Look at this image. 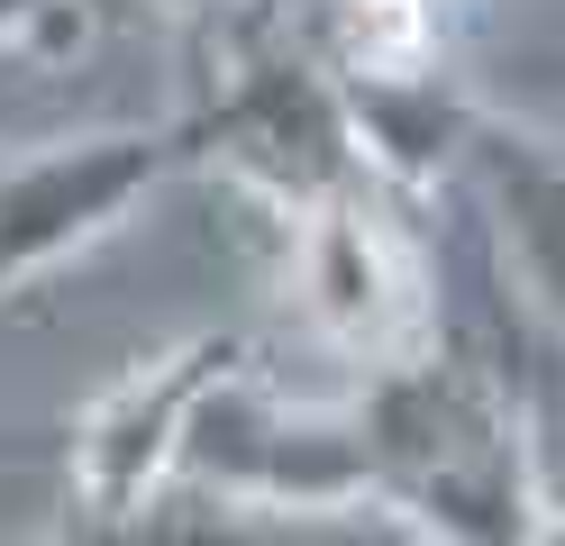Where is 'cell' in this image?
<instances>
[{
	"mask_svg": "<svg viewBox=\"0 0 565 546\" xmlns=\"http://www.w3.org/2000/svg\"><path fill=\"white\" fill-rule=\"evenodd\" d=\"M529 428L539 419L511 383L447 346H419L356 392L365 501H383L429 546H539L547 473Z\"/></svg>",
	"mask_w": 565,
	"mask_h": 546,
	"instance_id": "obj_1",
	"label": "cell"
},
{
	"mask_svg": "<svg viewBox=\"0 0 565 546\" xmlns=\"http://www.w3.org/2000/svg\"><path fill=\"white\" fill-rule=\"evenodd\" d=\"M173 146H183V164H220L228 182H246V192L274 201L282 218H301V210H320V201L365 182L338 73L274 10L265 19H228L220 73H210L201 100L173 119Z\"/></svg>",
	"mask_w": 565,
	"mask_h": 546,
	"instance_id": "obj_2",
	"label": "cell"
},
{
	"mask_svg": "<svg viewBox=\"0 0 565 546\" xmlns=\"http://www.w3.org/2000/svg\"><path fill=\"white\" fill-rule=\"evenodd\" d=\"M173 492L228 510V520H246V510H356L365 501L356 400H347V410L292 400L237 355L183 419Z\"/></svg>",
	"mask_w": 565,
	"mask_h": 546,
	"instance_id": "obj_3",
	"label": "cell"
},
{
	"mask_svg": "<svg viewBox=\"0 0 565 546\" xmlns=\"http://www.w3.org/2000/svg\"><path fill=\"white\" fill-rule=\"evenodd\" d=\"M183 164L173 128H64L0 156V310L55 265L100 246L119 218Z\"/></svg>",
	"mask_w": 565,
	"mask_h": 546,
	"instance_id": "obj_4",
	"label": "cell"
},
{
	"mask_svg": "<svg viewBox=\"0 0 565 546\" xmlns=\"http://www.w3.org/2000/svg\"><path fill=\"white\" fill-rule=\"evenodd\" d=\"M292 282L320 338L365 355L374 374L438 338V291H429V246H419L383 182H356L320 210L292 218Z\"/></svg>",
	"mask_w": 565,
	"mask_h": 546,
	"instance_id": "obj_5",
	"label": "cell"
},
{
	"mask_svg": "<svg viewBox=\"0 0 565 546\" xmlns=\"http://www.w3.org/2000/svg\"><path fill=\"white\" fill-rule=\"evenodd\" d=\"M237 355H246L237 338L201 328V338L164 346V355H137L128 374L100 383V392L83 400L74 437H64V483H74V510H147V501H164L192 400L220 383Z\"/></svg>",
	"mask_w": 565,
	"mask_h": 546,
	"instance_id": "obj_6",
	"label": "cell"
},
{
	"mask_svg": "<svg viewBox=\"0 0 565 546\" xmlns=\"http://www.w3.org/2000/svg\"><path fill=\"white\" fill-rule=\"evenodd\" d=\"M447 192L466 201L483 255L520 291V310L539 319L556 338V355H565V146L547 128H529V119L475 109Z\"/></svg>",
	"mask_w": 565,
	"mask_h": 546,
	"instance_id": "obj_7",
	"label": "cell"
},
{
	"mask_svg": "<svg viewBox=\"0 0 565 546\" xmlns=\"http://www.w3.org/2000/svg\"><path fill=\"white\" fill-rule=\"evenodd\" d=\"M19 546H246V528L192 492H164L147 510H64L55 528L19 537Z\"/></svg>",
	"mask_w": 565,
	"mask_h": 546,
	"instance_id": "obj_8",
	"label": "cell"
},
{
	"mask_svg": "<svg viewBox=\"0 0 565 546\" xmlns=\"http://www.w3.org/2000/svg\"><path fill=\"white\" fill-rule=\"evenodd\" d=\"M83 36V0H0V46L38 55V46H64Z\"/></svg>",
	"mask_w": 565,
	"mask_h": 546,
	"instance_id": "obj_9",
	"label": "cell"
},
{
	"mask_svg": "<svg viewBox=\"0 0 565 546\" xmlns=\"http://www.w3.org/2000/svg\"><path fill=\"white\" fill-rule=\"evenodd\" d=\"M156 10H183V19H228V10H246V0H156Z\"/></svg>",
	"mask_w": 565,
	"mask_h": 546,
	"instance_id": "obj_10",
	"label": "cell"
},
{
	"mask_svg": "<svg viewBox=\"0 0 565 546\" xmlns=\"http://www.w3.org/2000/svg\"><path fill=\"white\" fill-rule=\"evenodd\" d=\"M539 546H565V501H547V528H539Z\"/></svg>",
	"mask_w": 565,
	"mask_h": 546,
	"instance_id": "obj_11",
	"label": "cell"
}]
</instances>
